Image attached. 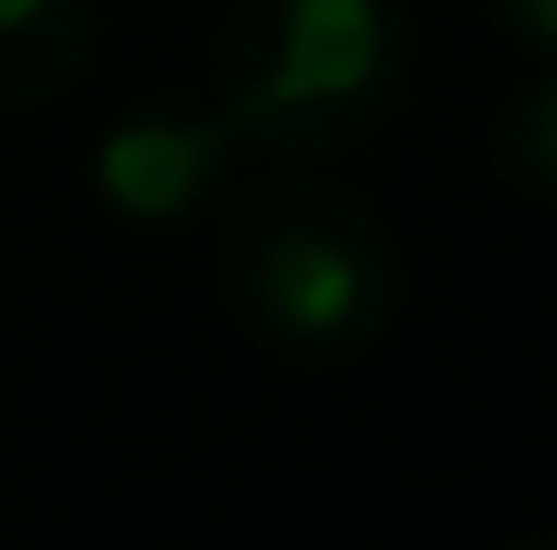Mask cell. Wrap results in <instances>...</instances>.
Masks as SVG:
<instances>
[{"label": "cell", "instance_id": "obj_4", "mask_svg": "<svg viewBox=\"0 0 557 550\" xmlns=\"http://www.w3.org/2000/svg\"><path fill=\"white\" fill-rule=\"evenodd\" d=\"M89 65V0H0V106H49Z\"/></svg>", "mask_w": 557, "mask_h": 550}, {"label": "cell", "instance_id": "obj_6", "mask_svg": "<svg viewBox=\"0 0 557 550\" xmlns=\"http://www.w3.org/2000/svg\"><path fill=\"white\" fill-rule=\"evenodd\" d=\"M502 16H509V33L525 49H542L549 65H557V0H502Z\"/></svg>", "mask_w": 557, "mask_h": 550}, {"label": "cell", "instance_id": "obj_2", "mask_svg": "<svg viewBox=\"0 0 557 550\" xmlns=\"http://www.w3.org/2000/svg\"><path fill=\"white\" fill-rule=\"evenodd\" d=\"M396 89L388 0H243L219 57V113L243 146L332 155Z\"/></svg>", "mask_w": 557, "mask_h": 550}, {"label": "cell", "instance_id": "obj_1", "mask_svg": "<svg viewBox=\"0 0 557 550\" xmlns=\"http://www.w3.org/2000/svg\"><path fill=\"white\" fill-rule=\"evenodd\" d=\"M226 316L283 365H348L396 316V243L332 179H267L219 227Z\"/></svg>", "mask_w": 557, "mask_h": 550}, {"label": "cell", "instance_id": "obj_5", "mask_svg": "<svg viewBox=\"0 0 557 550\" xmlns=\"http://www.w3.org/2000/svg\"><path fill=\"white\" fill-rule=\"evenodd\" d=\"M493 155H502V179H509V186L557 203V82H533L525 98L502 113Z\"/></svg>", "mask_w": 557, "mask_h": 550}, {"label": "cell", "instance_id": "obj_3", "mask_svg": "<svg viewBox=\"0 0 557 550\" xmlns=\"http://www.w3.org/2000/svg\"><path fill=\"white\" fill-rule=\"evenodd\" d=\"M235 146L243 138L226 130L219 106L162 98V106L122 113V122L98 138V162L89 170H98V195H106L113 219H129V227H186L195 203L219 186V170H226Z\"/></svg>", "mask_w": 557, "mask_h": 550}]
</instances>
